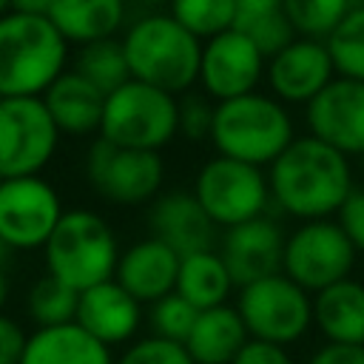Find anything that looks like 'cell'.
Listing matches in <instances>:
<instances>
[{
    "mask_svg": "<svg viewBox=\"0 0 364 364\" xmlns=\"http://www.w3.org/2000/svg\"><path fill=\"white\" fill-rule=\"evenodd\" d=\"M336 216H338V225L344 228L347 239L353 242V247L358 253H364V191L355 188Z\"/></svg>",
    "mask_w": 364,
    "mask_h": 364,
    "instance_id": "cell-35",
    "label": "cell"
},
{
    "mask_svg": "<svg viewBox=\"0 0 364 364\" xmlns=\"http://www.w3.org/2000/svg\"><path fill=\"white\" fill-rule=\"evenodd\" d=\"M63 202L51 182L37 176L3 179L0 185V236L11 250L46 247L63 219Z\"/></svg>",
    "mask_w": 364,
    "mask_h": 364,
    "instance_id": "cell-12",
    "label": "cell"
},
{
    "mask_svg": "<svg viewBox=\"0 0 364 364\" xmlns=\"http://www.w3.org/2000/svg\"><path fill=\"white\" fill-rule=\"evenodd\" d=\"M9 256H11V247L3 242V236H0V264L6 267V262H9Z\"/></svg>",
    "mask_w": 364,
    "mask_h": 364,
    "instance_id": "cell-42",
    "label": "cell"
},
{
    "mask_svg": "<svg viewBox=\"0 0 364 364\" xmlns=\"http://www.w3.org/2000/svg\"><path fill=\"white\" fill-rule=\"evenodd\" d=\"M43 253L46 270L82 293L100 282L114 279L122 250L105 216L91 208H71L63 213Z\"/></svg>",
    "mask_w": 364,
    "mask_h": 364,
    "instance_id": "cell-5",
    "label": "cell"
},
{
    "mask_svg": "<svg viewBox=\"0 0 364 364\" xmlns=\"http://www.w3.org/2000/svg\"><path fill=\"white\" fill-rule=\"evenodd\" d=\"M193 193L208 216L228 230L233 225L264 216L270 202V182L259 165L216 154L196 171Z\"/></svg>",
    "mask_w": 364,
    "mask_h": 364,
    "instance_id": "cell-8",
    "label": "cell"
},
{
    "mask_svg": "<svg viewBox=\"0 0 364 364\" xmlns=\"http://www.w3.org/2000/svg\"><path fill=\"white\" fill-rule=\"evenodd\" d=\"M256 46H259V51L270 60L273 54H279L284 46H290L299 34H296V28H293V23L287 20V14L284 11H276V14H267V17H259V20H253V23H247L245 28H242Z\"/></svg>",
    "mask_w": 364,
    "mask_h": 364,
    "instance_id": "cell-33",
    "label": "cell"
},
{
    "mask_svg": "<svg viewBox=\"0 0 364 364\" xmlns=\"http://www.w3.org/2000/svg\"><path fill=\"white\" fill-rule=\"evenodd\" d=\"M233 364H293V358L282 344L250 338L242 347V353L233 358Z\"/></svg>",
    "mask_w": 364,
    "mask_h": 364,
    "instance_id": "cell-37",
    "label": "cell"
},
{
    "mask_svg": "<svg viewBox=\"0 0 364 364\" xmlns=\"http://www.w3.org/2000/svg\"><path fill=\"white\" fill-rule=\"evenodd\" d=\"M74 71H80L85 80H91L102 94H111L119 85H125L128 80H134L131 68H128L125 46L117 37L80 46V51L74 57Z\"/></svg>",
    "mask_w": 364,
    "mask_h": 364,
    "instance_id": "cell-26",
    "label": "cell"
},
{
    "mask_svg": "<svg viewBox=\"0 0 364 364\" xmlns=\"http://www.w3.org/2000/svg\"><path fill=\"white\" fill-rule=\"evenodd\" d=\"M85 179L102 199L122 208H134L159 196L165 162L159 151L119 148L97 136V142L85 154Z\"/></svg>",
    "mask_w": 364,
    "mask_h": 364,
    "instance_id": "cell-10",
    "label": "cell"
},
{
    "mask_svg": "<svg viewBox=\"0 0 364 364\" xmlns=\"http://www.w3.org/2000/svg\"><path fill=\"white\" fill-rule=\"evenodd\" d=\"M284 11V0H236V26L233 28H245L247 23Z\"/></svg>",
    "mask_w": 364,
    "mask_h": 364,
    "instance_id": "cell-39",
    "label": "cell"
},
{
    "mask_svg": "<svg viewBox=\"0 0 364 364\" xmlns=\"http://www.w3.org/2000/svg\"><path fill=\"white\" fill-rule=\"evenodd\" d=\"M0 185H3V179H0Z\"/></svg>",
    "mask_w": 364,
    "mask_h": 364,
    "instance_id": "cell-45",
    "label": "cell"
},
{
    "mask_svg": "<svg viewBox=\"0 0 364 364\" xmlns=\"http://www.w3.org/2000/svg\"><path fill=\"white\" fill-rule=\"evenodd\" d=\"M216 222L208 216L193 191L159 193L148 208V230L179 256L210 250L216 242Z\"/></svg>",
    "mask_w": 364,
    "mask_h": 364,
    "instance_id": "cell-17",
    "label": "cell"
},
{
    "mask_svg": "<svg viewBox=\"0 0 364 364\" xmlns=\"http://www.w3.org/2000/svg\"><path fill=\"white\" fill-rule=\"evenodd\" d=\"M264 71H267V57L242 28H228L205 40L199 85L213 102H225L256 91Z\"/></svg>",
    "mask_w": 364,
    "mask_h": 364,
    "instance_id": "cell-13",
    "label": "cell"
},
{
    "mask_svg": "<svg viewBox=\"0 0 364 364\" xmlns=\"http://www.w3.org/2000/svg\"><path fill=\"white\" fill-rule=\"evenodd\" d=\"M122 46L134 80L156 85L168 94H188L193 82H199L205 43L173 14H139L128 26Z\"/></svg>",
    "mask_w": 364,
    "mask_h": 364,
    "instance_id": "cell-2",
    "label": "cell"
},
{
    "mask_svg": "<svg viewBox=\"0 0 364 364\" xmlns=\"http://www.w3.org/2000/svg\"><path fill=\"white\" fill-rule=\"evenodd\" d=\"M105 97L91 80H85L80 71L65 68L43 94V102L57 122L60 134L68 136H88L100 134L102 125V111H105Z\"/></svg>",
    "mask_w": 364,
    "mask_h": 364,
    "instance_id": "cell-20",
    "label": "cell"
},
{
    "mask_svg": "<svg viewBox=\"0 0 364 364\" xmlns=\"http://www.w3.org/2000/svg\"><path fill=\"white\" fill-rule=\"evenodd\" d=\"M60 145L43 97H0V179L37 176Z\"/></svg>",
    "mask_w": 364,
    "mask_h": 364,
    "instance_id": "cell-9",
    "label": "cell"
},
{
    "mask_svg": "<svg viewBox=\"0 0 364 364\" xmlns=\"http://www.w3.org/2000/svg\"><path fill=\"white\" fill-rule=\"evenodd\" d=\"M324 43L338 77L364 80V3H355Z\"/></svg>",
    "mask_w": 364,
    "mask_h": 364,
    "instance_id": "cell-28",
    "label": "cell"
},
{
    "mask_svg": "<svg viewBox=\"0 0 364 364\" xmlns=\"http://www.w3.org/2000/svg\"><path fill=\"white\" fill-rule=\"evenodd\" d=\"M307 131L347 156H364V80L336 77L307 102Z\"/></svg>",
    "mask_w": 364,
    "mask_h": 364,
    "instance_id": "cell-14",
    "label": "cell"
},
{
    "mask_svg": "<svg viewBox=\"0 0 364 364\" xmlns=\"http://www.w3.org/2000/svg\"><path fill=\"white\" fill-rule=\"evenodd\" d=\"M336 65L324 40L296 37L279 54L267 60L264 80L276 100L290 105H307L336 80Z\"/></svg>",
    "mask_w": 364,
    "mask_h": 364,
    "instance_id": "cell-15",
    "label": "cell"
},
{
    "mask_svg": "<svg viewBox=\"0 0 364 364\" xmlns=\"http://www.w3.org/2000/svg\"><path fill=\"white\" fill-rule=\"evenodd\" d=\"M6 301H9V276H6V267L0 264V313H3Z\"/></svg>",
    "mask_w": 364,
    "mask_h": 364,
    "instance_id": "cell-41",
    "label": "cell"
},
{
    "mask_svg": "<svg viewBox=\"0 0 364 364\" xmlns=\"http://www.w3.org/2000/svg\"><path fill=\"white\" fill-rule=\"evenodd\" d=\"M250 341V333L236 307L219 304L210 310H199V318L185 341L191 358L196 364H233L242 347Z\"/></svg>",
    "mask_w": 364,
    "mask_h": 364,
    "instance_id": "cell-24",
    "label": "cell"
},
{
    "mask_svg": "<svg viewBox=\"0 0 364 364\" xmlns=\"http://www.w3.org/2000/svg\"><path fill=\"white\" fill-rule=\"evenodd\" d=\"M48 20L77 46L114 37L128 20V0H51Z\"/></svg>",
    "mask_w": 364,
    "mask_h": 364,
    "instance_id": "cell-23",
    "label": "cell"
},
{
    "mask_svg": "<svg viewBox=\"0 0 364 364\" xmlns=\"http://www.w3.org/2000/svg\"><path fill=\"white\" fill-rule=\"evenodd\" d=\"M270 199L293 219H330L355 191L350 156L313 134L296 136L270 165Z\"/></svg>",
    "mask_w": 364,
    "mask_h": 364,
    "instance_id": "cell-1",
    "label": "cell"
},
{
    "mask_svg": "<svg viewBox=\"0 0 364 364\" xmlns=\"http://www.w3.org/2000/svg\"><path fill=\"white\" fill-rule=\"evenodd\" d=\"M284 242L279 222L270 216H256L250 222L233 225L225 230L219 253L233 276L236 287L259 282L264 276L282 273L284 264Z\"/></svg>",
    "mask_w": 364,
    "mask_h": 364,
    "instance_id": "cell-16",
    "label": "cell"
},
{
    "mask_svg": "<svg viewBox=\"0 0 364 364\" xmlns=\"http://www.w3.org/2000/svg\"><path fill=\"white\" fill-rule=\"evenodd\" d=\"M213 114H216V102L205 91L202 94H185L179 100V134L191 142L210 139Z\"/></svg>",
    "mask_w": 364,
    "mask_h": 364,
    "instance_id": "cell-34",
    "label": "cell"
},
{
    "mask_svg": "<svg viewBox=\"0 0 364 364\" xmlns=\"http://www.w3.org/2000/svg\"><path fill=\"white\" fill-rule=\"evenodd\" d=\"M358 3H364V0H358Z\"/></svg>",
    "mask_w": 364,
    "mask_h": 364,
    "instance_id": "cell-46",
    "label": "cell"
},
{
    "mask_svg": "<svg viewBox=\"0 0 364 364\" xmlns=\"http://www.w3.org/2000/svg\"><path fill=\"white\" fill-rule=\"evenodd\" d=\"M179 262H182V256L173 247H168L156 236H145L139 242H131L119 253L114 279L139 304H154L162 296L176 290Z\"/></svg>",
    "mask_w": 364,
    "mask_h": 364,
    "instance_id": "cell-18",
    "label": "cell"
},
{
    "mask_svg": "<svg viewBox=\"0 0 364 364\" xmlns=\"http://www.w3.org/2000/svg\"><path fill=\"white\" fill-rule=\"evenodd\" d=\"M128 3H134V6H142V9H148V6H159V3H173V0H128Z\"/></svg>",
    "mask_w": 364,
    "mask_h": 364,
    "instance_id": "cell-43",
    "label": "cell"
},
{
    "mask_svg": "<svg viewBox=\"0 0 364 364\" xmlns=\"http://www.w3.org/2000/svg\"><path fill=\"white\" fill-rule=\"evenodd\" d=\"M68 40L43 14L0 17V97H43L65 71Z\"/></svg>",
    "mask_w": 364,
    "mask_h": 364,
    "instance_id": "cell-3",
    "label": "cell"
},
{
    "mask_svg": "<svg viewBox=\"0 0 364 364\" xmlns=\"http://www.w3.org/2000/svg\"><path fill=\"white\" fill-rule=\"evenodd\" d=\"M355 256L358 250L347 239L338 219H310L287 236L282 273L307 293H318L341 279H350Z\"/></svg>",
    "mask_w": 364,
    "mask_h": 364,
    "instance_id": "cell-11",
    "label": "cell"
},
{
    "mask_svg": "<svg viewBox=\"0 0 364 364\" xmlns=\"http://www.w3.org/2000/svg\"><path fill=\"white\" fill-rule=\"evenodd\" d=\"M358 0H284V14L299 37L327 40Z\"/></svg>",
    "mask_w": 364,
    "mask_h": 364,
    "instance_id": "cell-29",
    "label": "cell"
},
{
    "mask_svg": "<svg viewBox=\"0 0 364 364\" xmlns=\"http://www.w3.org/2000/svg\"><path fill=\"white\" fill-rule=\"evenodd\" d=\"M313 324L327 341L364 347V282L341 279L313 293Z\"/></svg>",
    "mask_w": 364,
    "mask_h": 364,
    "instance_id": "cell-22",
    "label": "cell"
},
{
    "mask_svg": "<svg viewBox=\"0 0 364 364\" xmlns=\"http://www.w3.org/2000/svg\"><path fill=\"white\" fill-rule=\"evenodd\" d=\"M117 364H196L185 344L168 341L159 336H145L131 341L119 355Z\"/></svg>",
    "mask_w": 364,
    "mask_h": 364,
    "instance_id": "cell-32",
    "label": "cell"
},
{
    "mask_svg": "<svg viewBox=\"0 0 364 364\" xmlns=\"http://www.w3.org/2000/svg\"><path fill=\"white\" fill-rule=\"evenodd\" d=\"M11 11V0H0V17Z\"/></svg>",
    "mask_w": 364,
    "mask_h": 364,
    "instance_id": "cell-44",
    "label": "cell"
},
{
    "mask_svg": "<svg viewBox=\"0 0 364 364\" xmlns=\"http://www.w3.org/2000/svg\"><path fill=\"white\" fill-rule=\"evenodd\" d=\"M77 304L80 290L68 287L51 273L37 276L26 296V313L37 327H60L77 321Z\"/></svg>",
    "mask_w": 364,
    "mask_h": 364,
    "instance_id": "cell-27",
    "label": "cell"
},
{
    "mask_svg": "<svg viewBox=\"0 0 364 364\" xmlns=\"http://www.w3.org/2000/svg\"><path fill=\"white\" fill-rule=\"evenodd\" d=\"M20 364H117L111 347L77 321L60 327H37L23 350Z\"/></svg>",
    "mask_w": 364,
    "mask_h": 364,
    "instance_id": "cell-21",
    "label": "cell"
},
{
    "mask_svg": "<svg viewBox=\"0 0 364 364\" xmlns=\"http://www.w3.org/2000/svg\"><path fill=\"white\" fill-rule=\"evenodd\" d=\"M196 318H199V310L176 290L162 296L159 301H154L151 310H148L151 336H159V338H168V341H179V344L188 341Z\"/></svg>",
    "mask_w": 364,
    "mask_h": 364,
    "instance_id": "cell-31",
    "label": "cell"
},
{
    "mask_svg": "<svg viewBox=\"0 0 364 364\" xmlns=\"http://www.w3.org/2000/svg\"><path fill=\"white\" fill-rule=\"evenodd\" d=\"M171 14L199 40H210L236 26V0H173Z\"/></svg>",
    "mask_w": 364,
    "mask_h": 364,
    "instance_id": "cell-30",
    "label": "cell"
},
{
    "mask_svg": "<svg viewBox=\"0 0 364 364\" xmlns=\"http://www.w3.org/2000/svg\"><path fill=\"white\" fill-rule=\"evenodd\" d=\"M26 341H28V333L23 330V324L0 313V364H20Z\"/></svg>",
    "mask_w": 364,
    "mask_h": 364,
    "instance_id": "cell-36",
    "label": "cell"
},
{
    "mask_svg": "<svg viewBox=\"0 0 364 364\" xmlns=\"http://www.w3.org/2000/svg\"><path fill=\"white\" fill-rule=\"evenodd\" d=\"M233 276L222 259L219 250H196L182 256L179 276H176V293H182L196 310H210L219 304H228V296L233 290Z\"/></svg>",
    "mask_w": 364,
    "mask_h": 364,
    "instance_id": "cell-25",
    "label": "cell"
},
{
    "mask_svg": "<svg viewBox=\"0 0 364 364\" xmlns=\"http://www.w3.org/2000/svg\"><path fill=\"white\" fill-rule=\"evenodd\" d=\"M179 134V97L128 80L105 97L100 136L119 148L162 151Z\"/></svg>",
    "mask_w": 364,
    "mask_h": 364,
    "instance_id": "cell-6",
    "label": "cell"
},
{
    "mask_svg": "<svg viewBox=\"0 0 364 364\" xmlns=\"http://www.w3.org/2000/svg\"><path fill=\"white\" fill-rule=\"evenodd\" d=\"M296 139L293 119L282 100L273 94H242L216 102L210 142L216 154L250 165H273L276 156Z\"/></svg>",
    "mask_w": 364,
    "mask_h": 364,
    "instance_id": "cell-4",
    "label": "cell"
},
{
    "mask_svg": "<svg viewBox=\"0 0 364 364\" xmlns=\"http://www.w3.org/2000/svg\"><path fill=\"white\" fill-rule=\"evenodd\" d=\"M307 364H364V347L324 341V344L307 358Z\"/></svg>",
    "mask_w": 364,
    "mask_h": 364,
    "instance_id": "cell-38",
    "label": "cell"
},
{
    "mask_svg": "<svg viewBox=\"0 0 364 364\" xmlns=\"http://www.w3.org/2000/svg\"><path fill=\"white\" fill-rule=\"evenodd\" d=\"M236 310L250 338L273 344H296L313 324V293L284 273L264 276L239 287Z\"/></svg>",
    "mask_w": 364,
    "mask_h": 364,
    "instance_id": "cell-7",
    "label": "cell"
},
{
    "mask_svg": "<svg viewBox=\"0 0 364 364\" xmlns=\"http://www.w3.org/2000/svg\"><path fill=\"white\" fill-rule=\"evenodd\" d=\"M77 324L102 344L117 347L136 336L142 324V304L117 279H108L80 293Z\"/></svg>",
    "mask_w": 364,
    "mask_h": 364,
    "instance_id": "cell-19",
    "label": "cell"
},
{
    "mask_svg": "<svg viewBox=\"0 0 364 364\" xmlns=\"http://www.w3.org/2000/svg\"><path fill=\"white\" fill-rule=\"evenodd\" d=\"M51 0H11V11H23V14H43L48 17Z\"/></svg>",
    "mask_w": 364,
    "mask_h": 364,
    "instance_id": "cell-40",
    "label": "cell"
}]
</instances>
